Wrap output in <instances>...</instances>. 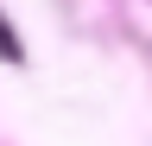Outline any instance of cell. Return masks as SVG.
I'll use <instances>...</instances> for the list:
<instances>
[{"label":"cell","mask_w":152,"mask_h":146,"mask_svg":"<svg viewBox=\"0 0 152 146\" xmlns=\"http://www.w3.org/2000/svg\"><path fill=\"white\" fill-rule=\"evenodd\" d=\"M0 57H13V64H19V38H13L7 26H0Z\"/></svg>","instance_id":"6da1fadb"}]
</instances>
